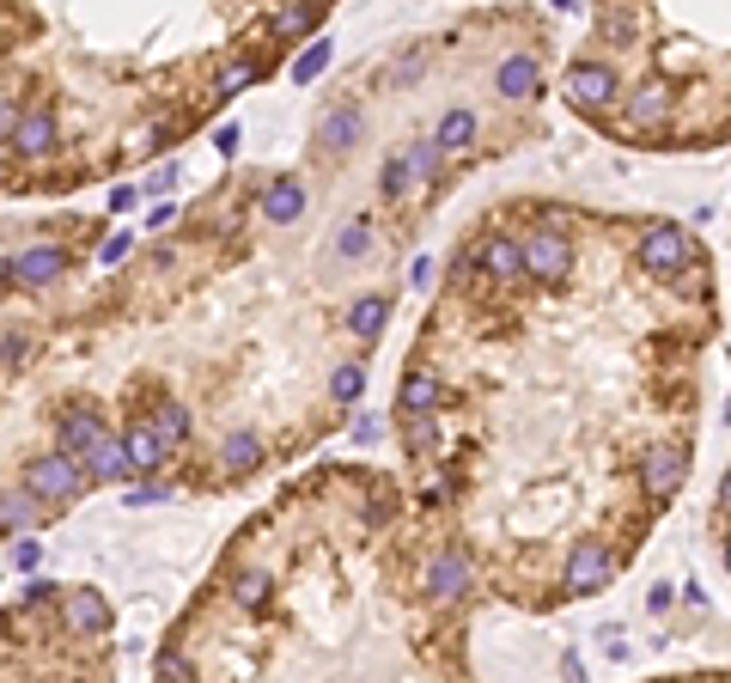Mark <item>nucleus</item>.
I'll list each match as a JSON object with an SVG mask.
<instances>
[{"label":"nucleus","mask_w":731,"mask_h":683,"mask_svg":"<svg viewBox=\"0 0 731 683\" xmlns=\"http://www.w3.org/2000/svg\"><path fill=\"white\" fill-rule=\"evenodd\" d=\"M12 123H19V110H12V105H0V135H12Z\"/></svg>","instance_id":"nucleus-43"},{"label":"nucleus","mask_w":731,"mask_h":683,"mask_svg":"<svg viewBox=\"0 0 731 683\" xmlns=\"http://www.w3.org/2000/svg\"><path fill=\"white\" fill-rule=\"evenodd\" d=\"M671 116V92L664 86H640V92H628V123L634 128H652V123H664Z\"/></svg>","instance_id":"nucleus-22"},{"label":"nucleus","mask_w":731,"mask_h":683,"mask_svg":"<svg viewBox=\"0 0 731 683\" xmlns=\"http://www.w3.org/2000/svg\"><path fill=\"white\" fill-rule=\"evenodd\" d=\"M61 616H68V628H74V635H104V628H110V604H104V592H91V586L68 592Z\"/></svg>","instance_id":"nucleus-9"},{"label":"nucleus","mask_w":731,"mask_h":683,"mask_svg":"<svg viewBox=\"0 0 731 683\" xmlns=\"http://www.w3.org/2000/svg\"><path fill=\"white\" fill-rule=\"evenodd\" d=\"M439 159H446V153H439V140H415V147H409V165H415V177H421V184H427V177H439Z\"/></svg>","instance_id":"nucleus-29"},{"label":"nucleus","mask_w":731,"mask_h":683,"mask_svg":"<svg viewBox=\"0 0 731 683\" xmlns=\"http://www.w3.org/2000/svg\"><path fill=\"white\" fill-rule=\"evenodd\" d=\"M311 19H318V7H293V12H281V19H274V37H299V31H311Z\"/></svg>","instance_id":"nucleus-33"},{"label":"nucleus","mask_w":731,"mask_h":683,"mask_svg":"<svg viewBox=\"0 0 731 683\" xmlns=\"http://www.w3.org/2000/svg\"><path fill=\"white\" fill-rule=\"evenodd\" d=\"M214 147H220V159H232V153H238V123H226V128H220V135H214Z\"/></svg>","instance_id":"nucleus-38"},{"label":"nucleus","mask_w":731,"mask_h":683,"mask_svg":"<svg viewBox=\"0 0 731 683\" xmlns=\"http://www.w3.org/2000/svg\"><path fill=\"white\" fill-rule=\"evenodd\" d=\"M37 556H43V549H37L31 537H19V549H12V562H19V568H37Z\"/></svg>","instance_id":"nucleus-40"},{"label":"nucleus","mask_w":731,"mask_h":683,"mask_svg":"<svg viewBox=\"0 0 731 683\" xmlns=\"http://www.w3.org/2000/svg\"><path fill=\"white\" fill-rule=\"evenodd\" d=\"M433 140H439V153H464L469 140H476V116H469V110H446Z\"/></svg>","instance_id":"nucleus-23"},{"label":"nucleus","mask_w":731,"mask_h":683,"mask_svg":"<svg viewBox=\"0 0 731 683\" xmlns=\"http://www.w3.org/2000/svg\"><path fill=\"white\" fill-rule=\"evenodd\" d=\"M421 74V49H402L397 61H390V86H402V80H415Z\"/></svg>","instance_id":"nucleus-36"},{"label":"nucleus","mask_w":731,"mask_h":683,"mask_svg":"<svg viewBox=\"0 0 731 683\" xmlns=\"http://www.w3.org/2000/svg\"><path fill=\"white\" fill-rule=\"evenodd\" d=\"M0 177H7V147H0Z\"/></svg>","instance_id":"nucleus-46"},{"label":"nucleus","mask_w":731,"mask_h":683,"mask_svg":"<svg viewBox=\"0 0 731 683\" xmlns=\"http://www.w3.org/2000/svg\"><path fill=\"white\" fill-rule=\"evenodd\" d=\"M573 269V244L561 238V232H525V275L543 281V287H555L561 275Z\"/></svg>","instance_id":"nucleus-5"},{"label":"nucleus","mask_w":731,"mask_h":683,"mask_svg":"<svg viewBox=\"0 0 731 683\" xmlns=\"http://www.w3.org/2000/svg\"><path fill=\"white\" fill-rule=\"evenodd\" d=\"M469 592V562L464 556H439L433 568H427V598L433 604H457Z\"/></svg>","instance_id":"nucleus-11"},{"label":"nucleus","mask_w":731,"mask_h":683,"mask_svg":"<svg viewBox=\"0 0 731 683\" xmlns=\"http://www.w3.org/2000/svg\"><path fill=\"white\" fill-rule=\"evenodd\" d=\"M19 360H25V336L7 330V336H0V367H19Z\"/></svg>","instance_id":"nucleus-37"},{"label":"nucleus","mask_w":731,"mask_h":683,"mask_svg":"<svg viewBox=\"0 0 731 683\" xmlns=\"http://www.w3.org/2000/svg\"><path fill=\"white\" fill-rule=\"evenodd\" d=\"M263 458H269V452H263V440H256V433H226V440H220V470H226V476H251Z\"/></svg>","instance_id":"nucleus-16"},{"label":"nucleus","mask_w":731,"mask_h":683,"mask_svg":"<svg viewBox=\"0 0 731 683\" xmlns=\"http://www.w3.org/2000/svg\"><path fill=\"white\" fill-rule=\"evenodd\" d=\"M409 184H415V165H409V153H397V159L384 165V196L402 202V196H409Z\"/></svg>","instance_id":"nucleus-28"},{"label":"nucleus","mask_w":731,"mask_h":683,"mask_svg":"<svg viewBox=\"0 0 731 683\" xmlns=\"http://www.w3.org/2000/svg\"><path fill=\"white\" fill-rule=\"evenodd\" d=\"M86 482V464L68 458V452H49V458H31L25 464V488H31L43 507H61V500H74Z\"/></svg>","instance_id":"nucleus-1"},{"label":"nucleus","mask_w":731,"mask_h":683,"mask_svg":"<svg viewBox=\"0 0 731 683\" xmlns=\"http://www.w3.org/2000/svg\"><path fill=\"white\" fill-rule=\"evenodd\" d=\"M494 86H500L506 98H530L543 86V68L530 56H513V61H500V74H494Z\"/></svg>","instance_id":"nucleus-19"},{"label":"nucleus","mask_w":731,"mask_h":683,"mask_svg":"<svg viewBox=\"0 0 731 683\" xmlns=\"http://www.w3.org/2000/svg\"><path fill=\"white\" fill-rule=\"evenodd\" d=\"M153 428L165 433V446H183V440H189V409H183L177 397H159V409H153Z\"/></svg>","instance_id":"nucleus-24"},{"label":"nucleus","mask_w":731,"mask_h":683,"mask_svg":"<svg viewBox=\"0 0 731 683\" xmlns=\"http://www.w3.org/2000/svg\"><path fill=\"white\" fill-rule=\"evenodd\" d=\"M299 214H305V189H299L293 177H281V184L263 189V221L269 226H293Z\"/></svg>","instance_id":"nucleus-14"},{"label":"nucleus","mask_w":731,"mask_h":683,"mask_svg":"<svg viewBox=\"0 0 731 683\" xmlns=\"http://www.w3.org/2000/svg\"><path fill=\"white\" fill-rule=\"evenodd\" d=\"M104 433H110V428H104V421L91 416V409H74V416H61L56 452H68V458H80V464H86V452H91V446L104 440Z\"/></svg>","instance_id":"nucleus-10"},{"label":"nucleus","mask_w":731,"mask_h":683,"mask_svg":"<svg viewBox=\"0 0 731 683\" xmlns=\"http://www.w3.org/2000/svg\"><path fill=\"white\" fill-rule=\"evenodd\" d=\"M640 482H646L652 495H676V488L689 482V446H683V440L652 446V452L640 458Z\"/></svg>","instance_id":"nucleus-6"},{"label":"nucleus","mask_w":731,"mask_h":683,"mask_svg":"<svg viewBox=\"0 0 731 683\" xmlns=\"http://www.w3.org/2000/svg\"><path fill=\"white\" fill-rule=\"evenodd\" d=\"M128 251H135V238H128V232H123V238H110V244H104V251H98V256H104V263H123V256H128Z\"/></svg>","instance_id":"nucleus-39"},{"label":"nucleus","mask_w":731,"mask_h":683,"mask_svg":"<svg viewBox=\"0 0 731 683\" xmlns=\"http://www.w3.org/2000/svg\"><path fill=\"white\" fill-rule=\"evenodd\" d=\"M330 397H335V403H360V397H366V367H360V360H348V367H335V379H330Z\"/></svg>","instance_id":"nucleus-26"},{"label":"nucleus","mask_w":731,"mask_h":683,"mask_svg":"<svg viewBox=\"0 0 731 683\" xmlns=\"http://www.w3.org/2000/svg\"><path fill=\"white\" fill-rule=\"evenodd\" d=\"M366 135V116L360 110H330V116H323V123H318V147L323 153H348V147H354V140Z\"/></svg>","instance_id":"nucleus-13"},{"label":"nucleus","mask_w":731,"mask_h":683,"mask_svg":"<svg viewBox=\"0 0 731 683\" xmlns=\"http://www.w3.org/2000/svg\"><path fill=\"white\" fill-rule=\"evenodd\" d=\"M561 92H567V105H573V110H610L622 86H616V74H610L604 61H579V68H567Z\"/></svg>","instance_id":"nucleus-4"},{"label":"nucleus","mask_w":731,"mask_h":683,"mask_svg":"<svg viewBox=\"0 0 731 683\" xmlns=\"http://www.w3.org/2000/svg\"><path fill=\"white\" fill-rule=\"evenodd\" d=\"M481 269H488L494 281H518V275H525V238H488Z\"/></svg>","instance_id":"nucleus-17"},{"label":"nucleus","mask_w":731,"mask_h":683,"mask_svg":"<svg viewBox=\"0 0 731 683\" xmlns=\"http://www.w3.org/2000/svg\"><path fill=\"white\" fill-rule=\"evenodd\" d=\"M439 397H446V391H439V379H433L427 367H409V372H402V384H397V409H402V416L439 409Z\"/></svg>","instance_id":"nucleus-12"},{"label":"nucleus","mask_w":731,"mask_h":683,"mask_svg":"<svg viewBox=\"0 0 731 683\" xmlns=\"http://www.w3.org/2000/svg\"><path fill=\"white\" fill-rule=\"evenodd\" d=\"M7 140H12L19 159H49L56 140H61V128H56V116H49V110H19V123H12Z\"/></svg>","instance_id":"nucleus-7"},{"label":"nucleus","mask_w":731,"mask_h":683,"mask_svg":"<svg viewBox=\"0 0 731 683\" xmlns=\"http://www.w3.org/2000/svg\"><path fill=\"white\" fill-rule=\"evenodd\" d=\"M159 677H172V683H189V677H195V665L183 660V653H172V647H165V653H159Z\"/></svg>","instance_id":"nucleus-34"},{"label":"nucleus","mask_w":731,"mask_h":683,"mask_svg":"<svg viewBox=\"0 0 731 683\" xmlns=\"http://www.w3.org/2000/svg\"><path fill=\"white\" fill-rule=\"evenodd\" d=\"M433 440H439V421H433V409H421V416H409V446H415V452H427Z\"/></svg>","instance_id":"nucleus-31"},{"label":"nucleus","mask_w":731,"mask_h":683,"mask_svg":"<svg viewBox=\"0 0 731 683\" xmlns=\"http://www.w3.org/2000/svg\"><path fill=\"white\" fill-rule=\"evenodd\" d=\"M366 244H372V221H348L342 238H335V251H342V256H366Z\"/></svg>","instance_id":"nucleus-30"},{"label":"nucleus","mask_w":731,"mask_h":683,"mask_svg":"<svg viewBox=\"0 0 731 683\" xmlns=\"http://www.w3.org/2000/svg\"><path fill=\"white\" fill-rule=\"evenodd\" d=\"M135 202H140V189H128V184H123V189H110V208H116V214H128Z\"/></svg>","instance_id":"nucleus-41"},{"label":"nucleus","mask_w":731,"mask_h":683,"mask_svg":"<svg viewBox=\"0 0 731 683\" xmlns=\"http://www.w3.org/2000/svg\"><path fill=\"white\" fill-rule=\"evenodd\" d=\"M0 281H19V263H7V256H0Z\"/></svg>","instance_id":"nucleus-44"},{"label":"nucleus","mask_w":731,"mask_h":683,"mask_svg":"<svg viewBox=\"0 0 731 683\" xmlns=\"http://www.w3.org/2000/svg\"><path fill=\"white\" fill-rule=\"evenodd\" d=\"M720 507L731 513V476H725V488H720Z\"/></svg>","instance_id":"nucleus-45"},{"label":"nucleus","mask_w":731,"mask_h":683,"mask_svg":"<svg viewBox=\"0 0 731 683\" xmlns=\"http://www.w3.org/2000/svg\"><path fill=\"white\" fill-rule=\"evenodd\" d=\"M384 318H390V300H354L348 305V330H354V336H378V330H384Z\"/></svg>","instance_id":"nucleus-25"},{"label":"nucleus","mask_w":731,"mask_h":683,"mask_svg":"<svg viewBox=\"0 0 731 683\" xmlns=\"http://www.w3.org/2000/svg\"><path fill=\"white\" fill-rule=\"evenodd\" d=\"M251 80H256V68H251V61H232V68L220 74V98H238Z\"/></svg>","instance_id":"nucleus-32"},{"label":"nucleus","mask_w":731,"mask_h":683,"mask_svg":"<svg viewBox=\"0 0 731 683\" xmlns=\"http://www.w3.org/2000/svg\"><path fill=\"white\" fill-rule=\"evenodd\" d=\"M695 263V238H689L683 226H652L646 238H640V269L646 275H676V269Z\"/></svg>","instance_id":"nucleus-2"},{"label":"nucleus","mask_w":731,"mask_h":683,"mask_svg":"<svg viewBox=\"0 0 731 683\" xmlns=\"http://www.w3.org/2000/svg\"><path fill=\"white\" fill-rule=\"evenodd\" d=\"M123 440H128V458H135V470H159L165 452H172V446H165V433L153 428V421H135Z\"/></svg>","instance_id":"nucleus-18"},{"label":"nucleus","mask_w":731,"mask_h":683,"mask_svg":"<svg viewBox=\"0 0 731 683\" xmlns=\"http://www.w3.org/2000/svg\"><path fill=\"white\" fill-rule=\"evenodd\" d=\"M555 7H573V0H555Z\"/></svg>","instance_id":"nucleus-48"},{"label":"nucleus","mask_w":731,"mask_h":683,"mask_svg":"<svg viewBox=\"0 0 731 683\" xmlns=\"http://www.w3.org/2000/svg\"><path fill=\"white\" fill-rule=\"evenodd\" d=\"M12 263H19V287H43V281H56L61 269H68V256L61 251H25V256H12Z\"/></svg>","instance_id":"nucleus-21"},{"label":"nucleus","mask_w":731,"mask_h":683,"mask_svg":"<svg viewBox=\"0 0 731 683\" xmlns=\"http://www.w3.org/2000/svg\"><path fill=\"white\" fill-rule=\"evenodd\" d=\"M269 598H274V579L263 568H238L232 574V604H238V611H269Z\"/></svg>","instance_id":"nucleus-20"},{"label":"nucleus","mask_w":731,"mask_h":683,"mask_svg":"<svg viewBox=\"0 0 731 683\" xmlns=\"http://www.w3.org/2000/svg\"><path fill=\"white\" fill-rule=\"evenodd\" d=\"M725 568H731V544H725Z\"/></svg>","instance_id":"nucleus-47"},{"label":"nucleus","mask_w":731,"mask_h":683,"mask_svg":"<svg viewBox=\"0 0 731 683\" xmlns=\"http://www.w3.org/2000/svg\"><path fill=\"white\" fill-rule=\"evenodd\" d=\"M323 68H330V43L318 37V43H305V49H299V61H293V80H299V86H311Z\"/></svg>","instance_id":"nucleus-27"},{"label":"nucleus","mask_w":731,"mask_h":683,"mask_svg":"<svg viewBox=\"0 0 731 683\" xmlns=\"http://www.w3.org/2000/svg\"><path fill=\"white\" fill-rule=\"evenodd\" d=\"M49 592H56V586H49V579H31V586H25V604H43Z\"/></svg>","instance_id":"nucleus-42"},{"label":"nucleus","mask_w":731,"mask_h":683,"mask_svg":"<svg viewBox=\"0 0 731 683\" xmlns=\"http://www.w3.org/2000/svg\"><path fill=\"white\" fill-rule=\"evenodd\" d=\"M610 574H616V562H610V549L597 544V537H579L573 544V556H567V592L573 598H592V592H604L610 586Z\"/></svg>","instance_id":"nucleus-3"},{"label":"nucleus","mask_w":731,"mask_h":683,"mask_svg":"<svg viewBox=\"0 0 731 683\" xmlns=\"http://www.w3.org/2000/svg\"><path fill=\"white\" fill-rule=\"evenodd\" d=\"M37 507H43V500H37L25 482L0 488V531H31V525H37Z\"/></svg>","instance_id":"nucleus-15"},{"label":"nucleus","mask_w":731,"mask_h":683,"mask_svg":"<svg viewBox=\"0 0 731 683\" xmlns=\"http://www.w3.org/2000/svg\"><path fill=\"white\" fill-rule=\"evenodd\" d=\"M378 433H384V421H378L372 409H366V416H354V428H348V440H354V446H372Z\"/></svg>","instance_id":"nucleus-35"},{"label":"nucleus","mask_w":731,"mask_h":683,"mask_svg":"<svg viewBox=\"0 0 731 683\" xmlns=\"http://www.w3.org/2000/svg\"><path fill=\"white\" fill-rule=\"evenodd\" d=\"M128 470H135V458H128L123 433H104V440L86 452V476H91V482H123Z\"/></svg>","instance_id":"nucleus-8"}]
</instances>
